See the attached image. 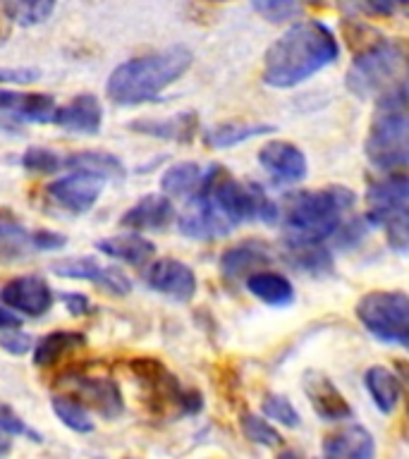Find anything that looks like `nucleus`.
I'll return each instance as SVG.
<instances>
[{
    "label": "nucleus",
    "instance_id": "37998d69",
    "mask_svg": "<svg viewBox=\"0 0 409 459\" xmlns=\"http://www.w3.org/2000/svg\"><path fill=\"white\" fill-rule=\"evenodd\" d=\"M67 244V237L60 232H50V230H36L31 232V249L39 251H56Z\"/></svg>",
    "mask_w": 409,
    "mask_h": 459
},
{
    "label": "nucleus",
    "instance_id": "f03ea898",
    "mask_svg": "<svg viewBox=\"0 0 409 459\" xmlns=\"http://www.w3.org/2000/svg\"><path fill=\"white\" fill-rule=\"evenodd\" d=\"M192 50L185 46H172L151 56L127 60L115 67L108 79V99L117 106H139L153 100L165 86L178 82L192 67Z\"/></svg>",
    "mask_w": 409,
    "mask_h": 459
},
{
    "label": "nucleus",
    "instance_id": "ddd939ff",
    "mask_svg": "<svg viewBox=\"0 0 409 459\" xmlns=\"http://www.w3.org/2000/svg\"><path fill=\"white\" fill-rule=\"evenodd\" d=\"M144 280L151 290L178 301H189L196 294V275L189 265L178 258H158L149 264Z\"/></svg>",
    "mask_w": 409,
    "mask_h": 459
},
{
    "label": "nucleus",
    "instance_id": "6ab92c4d",
    "mask_svg": "<svg viewBox=\"0 0 409 459\" xmlns=\"http://www.w3.org/2000/svg\"><path fill=\"white\" fill-rule=\"evenodd\" d=\"M283 258L294 271L307 273L311 278H323L333 273V254L323 242H309V239H292L285 237L283 242Z\"/></svg>",
    "mask_w": 409,
    "mask_h": 459
},
{
    "label": "nucleus",
    "instance_id": "393cba45",
    "mask_svg": "<svg viewBox=\"0 0 409 459\" xmlns=\"http://www.w3.org/2000/svg\"><path fill=\"white\" fill-rule=\"evenodd\" d=\"M247 290L268 307H290L294 301L292 282L273 271H257L247 278Z\"/></svg>",
    "mask_w": 409,
    "mask_h": 459
},
{
    "label": "nucleus",
    "instance_id": "a211bd4d",
    "mask_svg": "<svg viewBox=\"0 0 409 459\" xmlns=\"http://www.w3.org/2000/svg\"><path fill=\"white\" fill-rule=\"evenodd\" d=\"M172 221H175V206L168 199V194H149L125 211L120 225L132 232H149V230H165Z\"/></svg>",
    "mask_w": 409,
    "mask_h": 459
},
{
    "label": "nucleus",
    "instance_id": "58836bf2",
    "mask_svg": "<svg viewBox=\"0 0 409 459\" xmlns=\"http://www.w3.org/2000/svg\"><path fill=\"white\" fill-rule=\"evenodd\" d=\"M383 228H386L387 247L397 254H409V208L393 215Z\"/></svg>",
    "mask_w": 409,
    "mask_h": 459
},
{
    "label": "nucleus",
    "instance_id": "2f4dec72",
    "mask_svg": "<svg viewBox=\"0 0 409 459\" xmlns=\"http://www.w3.org/2000/svg\"><path fill=\"white\" fill-rule=\"evenodd\" d=\"M53 414L67 426V429L77 430V433H91L96 429V423L91 421V416L86 411L82 402H77L70 394H56L53 397Z\"/></svg>",
    "mask_w": 409,
    "mask_h": 459
},
{
    "label": "nucleus",
    "instance_id": "1a4fd4ad",
    "mask_svg": "<svg viewBox=\"0 0 409 459\" xmlns=\"http://www.w3.org/2000/svg\"><path fill=\"white\" fill-rule=\"evenodd\" d=\"M178 225L179 232L192 239H218L237 228L235 222L222 213V208L201 189L192 194V199L179 215Z\"/></svg>",
    "mask_w": 409,
    "mask_h": 459
},
{
    "label": "nucleus",
    "instance_id": "f3484780",
    "mask_svg": "<svg viewBox=\"0 0 409 459\" xmlns=\"http://www.w3.org/2000/svg\"><path fill=\"white\" fill-rule=\"evenodd\" d=\"M53 122L65 132L96 134L103 125V106L93 93H79L70 103L56 108Z\"/></svg>",
    "mask_w": 409,
    "mask_h": 459
},
{
    "label": "nucleus",
    "instance_id": "a878e982",
    "mask_svg": "<svg viewBox=\"0 0 409 459\" xmlns=\"http://www.w3.org/2000/svg\"><path fill=\"white\" fill-rule=\"evenodd\" d=\"M196 115L194 113H179L168 120H139L129 122V129L142 132L146 136H158V139H168V142H192L194 132H196Z\"/></svg>",
    "mask_w": 409,
    "mask_h": 459
},
{
    "label": "nucleus",
    "instance_id": "20e7f679",
    "mask_svg": "<svg viewBox=\"0 0 409 459\" xmlns=\"http://www.w3.org/2000/svg\"><path fill=\"white\" fill-rule=\"evenodd\" d=\"M409 79V46L400 41H383L352 60L344 84L359 99H380Z\"/></svg>",
    "mask_w": 409,
    "mask_h": 459
},
{
    "label": "nucleus",
    "instance_id": "bb28decb",
    "mask_svg": "<svg viewBox=\"0 0 409 459\" xmlns=\"http://www.w3.org/2000/svg\"><path fill=\"white\" fill-rule=\"evenodd\" d=\"M271 132H275V127L264 122H222L218 127L208 129L204 142L211 149H232L237 143L249 142L254 136L271 134Z\"/></svg>",
    "mask_w": 409,
    "mask_h": 459
},
{
    "label": "nucleus",
    "instance_id": "9d476101",
    "mask_svg": "<svg viewBox=\"0 0 409 459\" xmlns=\"http://www.w3.org/2000/svg\"><path fill=\"white\" fill-rule=\"evenodd\" d=\"M60 387H63L65 394H70L77 402H82L86 409H93L103 419H115L125 409L120 387L113 380L74 373V376H65L60 380Z\"/></svg>",
    "mask_w": 409,
    "mask_h": 459
},
{
    "label": "nucleus",
    "instance_id": "423d86ee",
    "mask_svg": "<svg viewBox=\"0 0 409 459\" xmlns=\"http://www.w3.org/2000/svg\"><path fill=\"white\" fill-rule=\"evenodd\" d=\"M364 153L379 170L409 168V115L376 110L364 142Z\"/></svg>",
    "mask_w": 409,
    "mask_h": 459
},
{
    "label": "nucleus",
    "instance_id": "79ce46f5",
    "mask_svg": "<svg viewBox=\"0 0 409 459\" xmlns=\"http://www.w3.org/2000/svg\"><path fill=\"white\" fill-rule=\"evenodd\" d=\"M0 347L10 354H27L29 350H34V340L27 333H20V328H13V333L0 335Z\"/></svg>",
    "mask_w": 409,
    "mask_h": 459
},
{
    "label": "nucleus",
    "instance_id": "09e8293b",
    "mask_svg": "<svg viewBox=\"0 0 409 459\" xmlns=\"http://www.w3.org/2000/svg\"><path fill=\"white\" fill-rule=\"evenodd\" d=\"M395 373L400 376L402 394L407 397V407H409V364L407 361H395Z\"/></svg>",
    "mask_w": 409,
    "mask_h": 459
},
{
    "label": "nucleus",
    "instance_id": "2eb2a0df",
    "mask_svg": "<svg viewBox=\"0 0 409 459\" xmlns=\"http://www.w3.org/2000/svg\"><path fill=\"white\" fill-rule=\"evenodd\" d=\"M0 299L5 307L14 308L20 314L39 318V316L48 314V308L53 307V290L39 275H22L3 287Z\"/></svg>",
    "mask_w": 409,
    "mask_h": 459
},
{
    "label": "nucleus",
    "instance_id": "4be33fe9",
    "mask_svg": "<svg viewBox=\"0 0 409 459\" xmlns=\"http://www.w3.org/2000/svg\"><path fill=\"white\" fill-rule=\"evenodd\" d=\"M56 100L48 93H17L0 89V110L14 113L24 122H53Z\"/></svg>",
    "mask_w": 409,
    "mask_h": 459
},
{
    "label": "nucleus",
    "instance_id": "9b49d317",
    "mask_svg": "<svg viewBox=\"0 0 409 459\" xmlns=\"http://www.w3.org/2000/svg\"><path fill=\"white\" fill-rule=\"evenodd\" d=\"M103 182H106V178H100L96 172L72 170L70 175L50 182L46 194L56 206L65 208L70 213H86L99 201Z\"/></svg>",
    "mask_w": 409,
    "mask_h": 459
},
{
    "label": "nucleus",
    "instance_id": "7c9ffc66",
    "mask_svg": "<svg viewBox=\"0 0 409 459\" xmlns=\"http://www.w3.org/2000/svg\"><path fill=\"white\" fill-rule=\"evenodd\" d=\"M57 0H3L10 20L22 27H36L48 20Z\"/></svg>",
    "mask_w": 409,
    "mask_h": 459
},
{
    "label": "nucleus",
    "instance_id": "c03bdc74",
    "mask_svg": "<svg viewBox=\"0 0 409 459\" xmlns=\"http://www.w3.org/2000/svg\"><path fill=\"white\" fill-rule=\"evenodd\" d=\"M39 77L41 72L29 67H0V84H31Z\"/></svg>",
    "mask_w": 409,
    "mask_h": 459
},
{
    "label": "nucleus",
    "instance_id": "f257e3e1",
    "mask_svg": "<svg viewBox=\"0 0 409 459\" xmlns=\"http://www.w3.org/2000/svg\"><path fill=\"white\" fill-rule=\"evenodd\" d=\"M340 56L335 34L316 20L294 22L264 57V82L273 89H292Z\"/></svg>",
    "mask_w": 409,
    "mask_h": 459
},
{
    "label": "nucleus",
    "instance_id": "0eeeda50",
    "mask_svg": "<svg viewBox=\"0 0 409 459\" xmlns=\"http://www.w3.org/2000/svg\"><path fill=\"white\" fill-rule=\"evenodd\" d=\"M136 378L146 390V402L163 414H196L204 407V397L192 387L179 385L178 378L161 361H136L132 366Z\"/></svg>",
    "mask_w": 409,
    "mask_h": 459
},
{
    "label": "nucleus",
    "instance_id": "473e14b6",
    "mask_svg": "<svg viewBox=\"0 0 409 459\" xmlns=\"http://www.w3.org/2000/svg\"><path fill=\"white\" fill-rule=\"evenodd\" d=\"M343 36L347 46H350L352 56L366 53V50L383 41V36L373 27H369L361 17H343Z\"/></svg>",
    "mask_w": 409,
    "mask_h": 459
},
{
    "label": "nucleus",
    "instance_id": "a19ab883",
    "mask_svg": "<svg viewBox=\"0 0 409 459\" xmlns=\"http://www.w3.org/2000/svg\"><path fill=\"white\" fill-rule=\"evenodd\" d=\"M0 430L7 433V436H24L29 437L31 443H41V436H39L36 430L29 429L27 423L22 421V416L14 414L7 404H0Z\"/></svg>",
    "mask_w": 409,
    "mask_h": 459
},
{
    "label": "nucleus",
    "instance_id": "6e6552de",
    "mask_svg": "<svg viewBox=\"0 0 409 459\" xmlns=\"http://www.w3.org/2000/svg\"><path fill=\"white\" fill-rule=\"evenodd\" d=\"M383 178L369 182L366 189V222L379 228L386 225L393 215L409 208V172L407 170H383Z\"/></svg>",
    "mask_w": 409,
    "mask_h": 459
},
{
    "label": "nucleus",
    "instance_id": "f8f14e48",
    "mask_svg": "<svg viewBox=\"0 0 409 459\" xmlns=\"http://www.w3.org/2000/svg\"><path fill=\"white\" fill-rule=\"evenodd\" d=\"M258 163L264 168L275 185H297L307 178V156L300 146L290 142H268L258 151Z\"/></svg>",
    "mask_w": 409,
    "mask_h": 459
},
{
    "label": "nucleus",
    "instance_id": "72a5a7b5",
    "mask_svg": "<svg viewBox=\"0 0 409 459\" xmlns=\"http://www.w3.org/2000/svg\"><path fill=\"white\" fill-rule=\"evenodd\" d=\"M344 17H390L400 7V0H333Z\"/></svg>",
    "mask_w": 409,
    "mask_h": 459
},
{
    "label": "nucleus",
    "instance_id": "4468645a",
    "mask_svg": "<svg viewBox=\"0 0 409 459\" xmlns=\"http://www.w3.org/2000/svg\"><path fill=\"white\" fill-rule=\"evenodd\" d=\"M53 273L67 280H89V282H96V285H100L110 294H117V297H125V294L132 292V280H129L125 273L117 271V268L100 265L99 261L91 256L57 261V264L53 265Z\"/></svg>",
    "mask_w": 409,
    "mask_h": 459
},
{
    "label": "nucleus",
    "instance_id": "ea45409f",
    "mask_svg": "<svg viewBox=\"0 0 409 459\" xmlns=\"http://www.w3.org/2000/svg\"><path fill=\"white\" fill-rule=\"evenodd\" d=\"M376 110L409 115V79L376 99Z\"/></svg>",
    "mask_w": 409,
    "mask_h": 459
},
{
    "label": "nucleus",
    "instance_id": "39448f33",
    "mask_svg": "<svg viewBox=\"0 0 409 459\" xmlns=\"http://www.w3.org/2000/svg\"><path fill=\"white\" fill-rule=\"evenodd\" d=\"M354 311L366 333H371L376 340L409 344V294L376 290L364 294Z\"/></svg>",
    "mask_w": 409,
    "mask_h": 459
},
{
    "label": "nucleus",
    "instance_id": "8fccbe9b",
    "mask_svg": "<svg viewBox=\"0 0 409 459\" xmlns=\"http://www.w3.org/2000/svg\"><path fill=\"white\" fill-rule=\"evenodd\" d=\"M307 7H314V10H328L333 5V0H300Z\"/></svg>",
    "mask_w": 409,
    "mask_h": 459
},
{
    "label": "nucleus",
    "instance_id": "e433bc0d",
    "mask_svg": "<svg viewBox=\"0 0 409 459\" xmlns=\"http://www.w3.org/2000/svg\"><path fill=\"white\" fill-rule=\"evenodd\" d=\"M239 423H242V433L251 443L264 445V447H278V445H283V436L261 416L244 414Z\"/></svg>",
    "mask_w": 409,
    "mask_h": 459
},
{
    "label": "nucleus",
    "instance_id": "3c124183",
    "mask_svg": "<svg viewBox=\"0 0 409 459\" xmlns=\"http://www.w3.org/2000/svg\"><path fill=\"white\" fill-rule=\"evenodd\" d=\"M10 450H13V443L7 440V433H3V430H0V457H3V455H7Z\"/></svg>",
    "mask_w": 409,
    "mask_h": 459
},
{
    "label": "nucleus",
    "instance_id": "c756f323",
    "mask_svg": "<svg viewBox=\"0 0 409 459\" xmlns=\"http://www.w3.org/2000/svg\"><path fill=\"white\" fill-rule=\"evenodd\" d=\"M204 168L199 163H178L168 168L161 179V189H163L168 196H187V194H194L199 189L201 179H204Z\"/></svg>",
    "mask_w": 409,
    "mask_h": 459
},
{
    "label": "nucleus",
    "instance_id": "49530a36",
    "mask_svg": "<svg viewBox=\"0 0 409 459\" xmlns=\"http://www.w3.org/2000/svg\"><path fill=\"white\" fill-rule=\"evenodd\" d=\"M10 34H13V20H10V14H7L5 5L0 0V46H5Z\"/></svg>",
    "mask_w": 409,
    "mask_h": 459
},
{
    "label": "nucleus",
    "instance_id": "dca6fc26",
    "mask_svg": "<svg viewBox=\"0 0 409 459\" xmlns=\"http://www.w3.org/2000/svg\"><path fill=\"white\" fill-rule=\"evenodd\" d=\"M304 393H307L311 407L323 421H350L354 416V409L350 407V402L344 400V394L335 387V383L321 371H307L301 378Z\"/></svg>",
    "mask_w": 409,
    "mask_h": 459
},
{
    "label": "nucleus",
    "instance_id": "cd10ccee",
    "mask_svg": "<svg viewBox=\"0 0 409 459\" xmlns=\"http://www.w3.org/2000/svg\"><path fill=\"white\" fill-rule=\"evenodd\" d=\"M86 337L77 330H56V333H48L46 337H41L39 342L34 344V364L36 366H53L57 364L65 354L84 347Z\"/></svg>",
    "mask_w": 409,
    "mask_h": 459
},
{
    "label": "nucleus",
    "instance_id": "5701e85b",
    "mask_svg": "<svg viewBox=\"0 0 409 459\" xmlns=\"http://www.w3.org/2000/svg\"><path fill=\"white\" fill-rule=\"evenodd\" d=\"M364 385L380 414H393L402 397L400 376L386 366H371L364 373Z\"/></svg>",
    "mask_w": 409,
    "mask_h": 459
},
{
    "label": "nucleus",
    "instance_id": "a18cd8bd",
    "mask_svg": "<svg viewBox=\"0 0 409 459\" xmlns=\"http://www.w3.org/2000/svg\"><path fill=\"white\" fill-rule=\"evenodd\" d=\"M63 301L72 316H91L93 311H96L91 301L86 299L84 294H77V292L63 294Z\"/></svg>",
    "mask_w": 409,
    "mask_h": 459
},
{
    "label": "nucleus",
    "instance_id": "864d4df0",
    "mask_svg": "<svg viewBox=\"0 0 409 459\" xmlns=\"http://www.w3.org/2000/svg\"><path fill=\"white\" fill-rule=\"evenodd\" d=\"M213 3H228V0H213Z\"/></svg>",
    "mask_w": 409,
    "mask_h": 459
},
{
    "label": "nucleus",
    "instance_id": "412c9836",
    "mask_svg": "<svg viewBox=\"0 0 409 459\" xmlns=\"http://www.w3.org/2000/svg\"><path fill=\"white\" fill-rule=\"evenodd\" d=\"M376 452L373 436L364 426L350 423L343 429L333 430L323 440V455L326 457H343V459H369Z\"/></svg>",
    "mask_w": 409,
    "mask_h": 459
},
{
    "label": "nucleus",
    "instance_id": "603ef678",
    "mask_svg": "<svg viewBox=\"0 0 409 459\" xmlns=\"http://www.w3.org/2000/svg\"><path fill=\"white\" fill-rule=\"evenodd\" d=\"M400 5L407 7V10H409V0H400Z\"/></svg>",
    "mask_w": 409,
    "mask_h": 459
},
{
    "label": "nucleus",
    "instance_id": "c85d7f7f",
    "mask_svg": "<svg viewBox=\"0 0 409 459\" xmlns=\"http://www.w3.org/2000/svg\"><path fill=\"white\" fill-rule=\"evenodd\" d=\"M63 168L67 170H86L96 172L106 179H122L125 178V165L120 163V158L110 156L106 151H82V153H70L63 158Z\"/></svg>",
    "mask_w": 409,
    "mask_h": 459
},
{
    "label": "nucleus",
    "instance_id": "b1692460",
    "mask_svg": "<svg viewBox=\"0 0 409 459\" xmlns=\"http://www.w3.org/2000/svg\"><path fill=\"white\" fill-rule=\"evenodd\" d=\"M96 249L100 254H106L110 258H117V261H125L129 265H144L149 264L153 254H156V247L149 239L129 232V235H115L106 237L96 244Z\"/></svg>",
    "mask_w": 409,
    "mask_h": 459
},
{
    "label": "nucleus",
    "instance_id": "7ed1b4c3",
    "mask_svg": "<svg viewBox=\"0 0 409 459\" xmlns=\"http://www.w3.org/2000/svg\"><path fill=\"white\" fill-rule=\"evenodd\" d=\"M354 192L343 185L290 194L280 208L285 237L309 242L333 239L340 225L347 221V213L354 208Z\"/></svg>",
    "mask_w": 409,
    "mask_h": 459
},
{
    "label": "nucleus",
    "instance_id": "4c0bfd02",
    "mask_svg": "<svg viewBox=\"0 0 409 459\" xmlns=\"http://www.w3.org/2000/svg\"><path fill=\"white\" fill-rule=\"evenodd\" d=\"M22 168L36 175H50V172L63 170V156L43 146H29L22 156Z\"/></svg>",
    "mask_w": 409,
    "mask_h": 459
},
{
    "label": "nucleus",
    "instance_id": "de8ad7c7",
    "mask_svg": "<svg viewBox=\"0 0 409 459\" xmlns=\"http://www.w3.org/2000/svg\"><path fill=\"white\" fill-rule=\"evenodd\" d=\"M22 325V318L17 314H13L10 308L0 307V330H13V328H20Z\"/></svg>",
    "mask_w": 409,
    "mask_h": 459
},
{
    "label": "nucleus",
    "instance_id": "c9c22d12",
    "mask_svg": "<svg viewBox=\"0 0 409 459\" xmlns=\"http://www.w3.org/2000/svg\"><path fill=\"white\" fill-rule=\"evenodd\" d=\"M254 10L271 24H285L301 14L300 0H254Z\"/></svg>",
    "mask_w": 409,
    "mask_h": 459
},
{
    "label": "nucleus",
    "instance_id": "f704fd0d",
    "mask_svg": "<svg viewBox=\"0 0 409 459\" xmlns=\"http://www.w3.org/2000/svg\"><path fill=\"white\" fill-rule=\"evenodd\" d=\"M261 409H264V414L271 421H278L280 426H287V429H297L301 423L300 411L294 409V404L287 400L285 394L268 393L264 397V402H261Z\"/></svg>",
    "mask_w": 409,
    "mask_h": 459
},
{
    "label": "nucleus",
    "instance_id": "aec40b11",
    "mask_svg": "<svg viewBox=\"0 0 409 459\" xmlns=\"http://www.w3.org/2000/svg\"><path fill=\"white\" fill-rule=\"evenodd\" d=\"M271 247L265 242H258V239H247L242 244H235L230 247L225 254L221 256V271L225 278L239 280L249 278L251 273H257L258 268L271 264Z\"/></svg>",
    "mask_w": 409,
    "mask_h": 459
}]
</instances>
